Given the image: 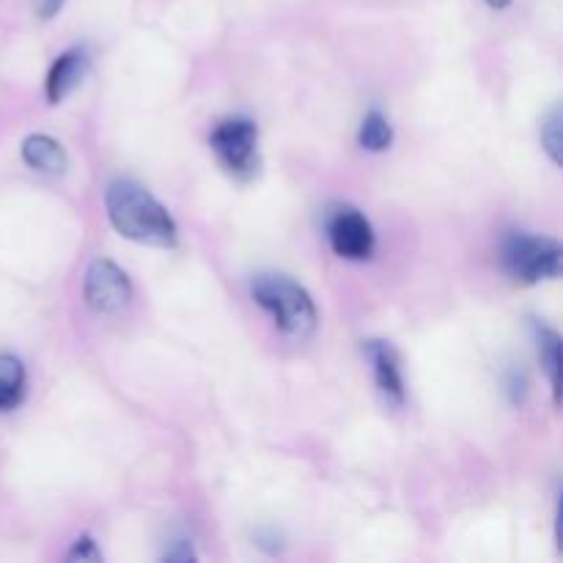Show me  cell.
Segmentation results:
<instances>
[{
  "label": "cell",
  "instance_id": "cell-1",
  "mask_svg": "<svg viewBox=\"0 0 563 563\" xmlns=\"http://www.w3.org/2000/svg\"><path fill=\"white\" fill-rule=\"evenodd\" d=\"M108 218L121 236L141 245L152 247H174L176 245V223L168 209L137 181L119 179L108 187L104 196Z\"/></svg>",
  "mask_w": 563,
  "mask_h": 563
},
{
  "label": "cell",
  "instance_id": "cell-2",
  "mask_svg": "<svg viewBox=\"0 0 563 563\" xmlns=\"http://www.w3.org/2000/svg\"><path fill=\"white\" fill-rule=\"evenodd\" d=\"M251 295L264 311L273 313L275 328L291 339H306L317 330V306L311 295L286 275L264 273L251 284Z\"/></svg>",
  "mask_w": 563,
  "mask_h": 563
},
{
  "label": "cell",
  "instance_id": "cell-3",
  "mask_svg": "<svg viewBox=\"0 0 563 563\" xmlns=\"http://www.w3.org/2000/svg\"><path fill=\"white\" fill-rule=\"evenodd\" d=\"M563 251L559 242L548 236L533 234H509L500 245V262L511 278L522 284H539V280L559 278Z\"/></svg>",
  "mask_w": 563,
  "mask_h": 563
},
{
  "label": "cell",
  "instance_id": "cell-4",
  "mask_svg": "<svg viewBox=\"0 0 563 563\" xmlns=\"http://www.w3.org/2000/svg\"><path fill=\"white\" fill-rule=\"evenodd\" d=\"M209 146L229 174L245 179L258 170V130L251 119H229L218 124Z\"/></svg>",
  "mask_w": 563,
  "mask_h": 563
},
{
  "label": "cell",
  "instance_id": "cell-5",
  "mask_svg": "<svg viewBox=\"0 0 563 563\" xmlns=\"http://www.w3.org/2000/svg\"><path fill=\"white\" fill-rule=\"evenodd\" d=\"M82 295L91 311L97 313H119L130 302L132 286L124 269L110 258H97L86 273V286Z\"/></svg>",
  "mask_w": 563,
  "mask_h": 563
},
{
  "label": "cell",
  "instance_id": "cell-6",
  "mask_svg": "<svg viewBox=\"0 0 563 563\" xmlns=\"http://www.w3.org/2000/svg\"><path fill=\"white\" fill-rule=\"evenodd\" d=\"M328 240L333 245L335 256L350 258V262H363L374 253V229L352 207H339L328 218Z\"/></svg>",
  "mask_w": 563,
  "mask_h": 563
},
{
  "label": "cell",
  "instance_id": "cell-7",
  "mask_svg": "<svg viewBox=\"0 0 563 563\" xmlns=\"http://www.w3.org/2000/svg\"><path fill=\"white\" fill-rule=\"evenodd\" d=\"M366 357L374 368V383H377L383 399L394 407L405 405V379H401L399 357H396L394 346L385 344V341H368Z\"/></svg>",
  "mask_w": 563,
  "mask_h": 563
},
{
  "label": "cell",
  "instance_id": "cell-8",
  "mask_svg": "<svg viewBox=\"0 0 563 563\" xmlns=\"http://www.w3.org/2000/svg\"><path fill=\"white\" fill-rule=\"evenodd\" d=\"M22 159L31 165L33 170L42 174H64L69 168V157H66L64 146L49 135H31L22 143Z\"/></svg>",
  "mask_w": 563,
  "mask_h": 563
},
{
  "label": "cell",
  "instance_id": "cell-9",
  "mask_svg": "<svg viewBox=\"0 0 563 563\" xmlns=\"http://www.w3.org/2000/svg\"><path fill=\"white\" fill-rule=\"evenodd\" d=\"M82 71H86V55H82V49H69V53L60 55L47 75V99L49 102L58 104L66 93H71V88L80 82Z\"/></svg>",
  "mask_w": 563,
  "mask_h": 563
},
{
  "label": "cell",
  "instance_id": "cell-10",
  "mask_svg": "<svg viewBox=\"0 0 563 563\" xmlns=\"http://www.w3.org/2000/svg\"><path fill=\"white\" fill-rule=\"evenodd\" d=\"M537 350L539 361H542L544 374L550 379V388H553L555 401L561 399V335L550 328H537Z\"/></svg>",
  "mask_w": 563,
  "mask_h": 563
},
{
  "label": "cell",
  "instance_id": "cell-11",
  "mask_svg": "<svg viewBox=\"0 0 563 563\" xmlns=\"http://www.w3.org/2000/svg\"><path fill=\"white\" fill-rule=\"evenodd\" d=\"M25 394V368L14 355H0V412L14 410Z\"/></svg>",
  "mask_w": 563,
  "mask_h": 563
},
{
  "label": "cell",
  "instance_id": "cell-12",
  "mask_svg": "<svg viewBox=\"0 0 563 563\" xmlns=\"http://www.w3.org/2000/svg\"><path fill=\"white\" fill-rule=\"evenodd\" d=\"M390 141H394V130H390L388 119L372 110L361 124V146L368 148V152H385Z\"/></svg>",
  "mask_w": 563,
  "mask_h": 563
},
{
  "label": "cell",
  "instance_id": "cell-13",
  "mask_svg": "<svg viewBox=\"0 0 563 563\" xmlns=\"http://www.w3.org/2000/svg\"><path fill=\"white\" fill-rule=\"evenodd\" d=\"M542 146L553 157L555 165H561V110L553 108V113L542 124Z\"/></svg>",
  "mask_w": 563,
  "mask_h": 563
},
{
  "label": "cell",
  "instance_id": "cell-14",
  "mask_svg": "<svg viewBox=\"0 0 563 563\" xmlns=\"http://www.w3.org/2000/svg\"><path fill=\"white\" fill-rule=\"evenodd\" d=\"M66 559L69 561H99L102 555H99L97 544H93L91 537H80L75 544H71V550Z\"/></svg>",
  "mask_w": 563,
  "mask_h": 563
},
{
  "label": "cell",
  "instance_id": "cell-15",
  "mask_svg": "<svg viewBox=\"0 0 563 563\" xmlns=\"http://www.w3.org/2000/svg\"><path fill=\"white\" fill-rule=\"evenodd\" d=\"M60 5H64V0H33V11H36V16H42V20H53L60 11Z\"/></svg>",
  "mask_w": 563,
  "mask_h": 563
},
{
  "label": "cell",
  "instance_id": "cell-16",
  "mask_svg": "<svg viewBox=\"0 0 563 563\" xmlns=\"http://www.w3.org/2000/svg\"><path fill=\"white\" fill-rule=\"evenodd\" d=\"M181 548H176V550H168V553H165V561H192L196 559V553H192L190 548H187L185 542H179Z\"/></svg>",
  "mask_w": 563,
  "mask_h": 563
},
{
  "label": "cell",
  "instance_id": "cell-17",
  "mask_svg": "<svg viewBox=\"0 0 563 563\" xmlns=\"http://www.w3.org/2000/svg\"><path fill=\"white\" fill-rule=\"evenodd\" d=\"M511 0H487V5H493V9H506Z\"/></svg>",
  "mask_w": 563,
  "mask_h": 563
}]
</instances>
